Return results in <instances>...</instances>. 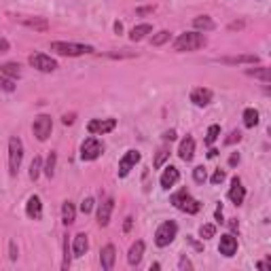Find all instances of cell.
Here are the masks:
<instances>
[{"instance_id": "51", "label": "cell", "mask_w": 271, "mask_h": 271, "mask_svg": "<svg viewBox=\"0 0 271 271\" xmlns=\"http://www.w3.org/2000/svg\"><path fill=\"white\" fill-rule=\"evenodd\" d=\"M115 32H117V34H121V32H123V24H121V22H117V24H115Z\"/></svg>"}, {"instance_id": "27", "label": "cell", "mask_w": 271, "mask_h": 271, "mask_svg": "<svg viewBox=\"0 0 271 271\" xmlns=\"http://www.w3.org/2000/svg\"><path fill=\"white\" fill-rule=\"evenodd\" d=\"M246 74H248V76H254V78H260V81H265V83H269V78H271L269 68H265V66L250 68V70H246Z\"/></svg>"}, {"instance_id": "42", "label": "cell", "mask_w": 271, "mask_h": 271, "mask_svg": "<svg viewBox=\"0 0 271 271\" xmlns=\"http://www.w3.org/2000/svg\"><path fill=\"white\" fill-rule=\"evenodd\" d=\"M9 252H11V254H9V256H11V260H17V248H15V242L9 244Z\"/></svg>"}, {"instance_id": "1", "label": "cell", "mask_w": 271, "mask_h": 271, "mask_svg": "<svg viewBox=\"0 0 271 271\" xmlns=\"http://www.w3.org/2000/svg\"><path fill=\"white\" fill-rule=\"evenodd\" d=\"M206 36L202 32H185L174 41V51L185 53V51H197V49L206 47Z\"/></svg>"}, {"instance_id": "16", "label": "cell", "mask_w": 271, "mask_h": 271, "mask_svg": "<svg viewBox=\"0 0 271 271\" xmlns=\"http://www.w3.org/2000/svg\"><path fill=\"white\" fill-rule=\"evenodd\" d=\"M193 155H195V140L191 136H187L183 142H180V146H178V157L183 159V161H191Z\"/></svg>"}, {"instance_id": "3", "label": "cell", "mask_w": 271, "mask_h": 271, "mask_svg": "<svg viewBox=\"0 0 271 271\" xmlns=\"http://www.w3.org/2000/svg\"><path fill=\"white\" fill-rule=\"evenodd\" d=\"M22 159H24V142L17 136L9 138V172H11V176H17Z\"/></svg>"}, {"instance_id": "54", "label": "cell", "mask_w": 271, "mask_h": 271, "mask_svg": "<svg viewBox=\"0 0 271 271\" xmlns=\"http://www.w3.org/2000/svg\"><path fill=\"white\" fill-rule=\"evenodd\" d=\"M218 155V150L216 148H210V153H208V157H216Z\"/></svg>"}, {"instance_id": "23", "label": "cell", "mask_w": 271, "mask_h": 271, "mask_svg": "<svg viewBox=\"0 0 271 271\" xmlns=\"http://www.w3.org/2000/svg\"><path fill=\"white\" fill-rule=\"evenodd\" d=\"M150 32H153V26H150V24H140V26L132 28V32H129V38H132L134 43H138V41H142V38H146Z\"/></svg>"}, {"instance_id": "49", "label": "cell", "mask_w": 271, "mask_h": 271, "mask_svg": "<svg viewBox=\"0 0 271 271\" xmlns=\"http://www.w3.org/2000/svg\"><path fill=\"white\" fill-rule=\"evenodd\" d=\"M216 220H220V223H223V206L216 208Z\"/></svg>"}, {"instance_id": "39", "label": "cell", "mask_w": 271, "mask_h": 271, "mask_svg": "<svg viewBox=\"0 0 271 271\" xmlns=\"http://www.w3.org/2000/svg\"><path fill=\"white\" fill-rule=\"evenodd\" d=\"M225 178H227V174L223 172V169H216L214 176H212V185H220V183H225Z\"/></svg>"}, {"instance_id": "26", "label": "cell", "mask_w": 271, "mask_h": 271, "mask_svg": "<svg viewBox=\"0 0 271 271\" xmlns=\"http://www.w3.org/2000/svg\"><path fill=\"white\" fill-rule=\"evenodd\" d=\"M193 28H195V30H204V32H210V30L216 28V24H214L208 15H199V17L193 19Z\"/></svg>"}, {"instance_id": "38", "label": "cell", "mask_w": 271, "mask_h": 271, "mask_svg": "<svg viewBox=\"0 0 271 271\" xmlns=\"http://www.w3.org/2000/svg\"><path fill=\"white\" fill-rule=\"evenodd\" d=\"M81 210H83V214H89L94 210V199L92 197H87V199H83V204H81Z\"/></svg>"}, {"instance_id": "37", "label": "cell", "mask_w": 271, "mask_h": 271, "mask_svg": "<svg viewBox=\"0 0 271 271\" xmlns=\"http://www.w3.org/2000/svg\"><path fill=\"white\" fill-rule=\"evenodd\" d=\"M64 269L70 267V246H68V239H64V263H62Z\"/></svg>"}, {"instance_id": "44", "label": "cell", "mask_w": 271, "mask_h": 271, "mask_svg": "<svg viewBox=\"0 0 271 271\" xmlns=\"http://www.w3.org/2000/svg\"><path fill=\"white\" fill-rule=\"evenodd\" d=\"M163 138L167 140V142H172V140H176V132H174V129H169V132L163 134Z\"/></svg>"}, {"instance_id": "6", "label": "cell", "mask_w": 271, "mask_h": 271, "mask_svg": "<svg viewBox=\"0 0 271 271\" xmlns=\"http://www.w3.org/2000/svg\"><path fill=\"white\" fill-rule=\"evenodd\" d=\"M32 132H34V136L38 140H41V142H45V140L51 136V132H53V119L49 115H38L34 119V123H32Z\"/></svg>"}, {"instance_id": "52", "label": "cell", "mask_w": 271, "mask_h": 271, "mask_svg": "<svg viewBox=\"0 0 271 271\" xmlns=\"http://www.w3.org/2000/svg\"><path fill=\"white\" fill-rule=\"evenodd\" d=\"M229 225H231V229H233V231H239V225L235 223V220H231V223H229Z\"/></svg>"}, {"instance_id": "33", "label": "cell", "mask_w": 271, "mask_h": 271, "mask_svg": "<svg viewBox=\"0 0 271 271\" xmlns=\"http://www.w3.org/2000/svg\"><path fill=\"white\" fill-rule=\"evenodd\" d=\"M169 157V150H167V146H163V148H159L157 150V157H155V167H161L163 163H165V159Z\"/></svg>"}, {"instance_id": "19", "label": "cell", "mask_w": 271, "mask_h": 271, "mask_svg": "<svg viewBox=\"0 0 271 271\" xmlns=\"http://www.w3.org/2000/svg\"><path fill=\"white\" fill-rule=\"evenodd\" d=\"M142 254H144V242H134L132 244V248H129V254H127V263L132 265V267H136V265H140V260H142Z\"/></svg>"}, {"instance_id": "21", "label": "cell", "mask_w": 271, "mask_h": 271, "mask_svg": "<svg viewBox=\"0 0 271 271\" xmlns=\"http://www.w3.org/2000/svg\"><path fill=\"white\" fill-rule=\"evenodd\" d=\"M22 24L28 26V28H32V30H36V32H47V30H49V22L45 17H24Z\"/></svg>"}, {"instance_id": "18", "label": "cell", "mask_w": 271, "mask_h": 271, "mask_svg": "<svg viewBox=\"0 0 271 271\" xmlns=\"http://www.w3.org/2000/svg\"><path fill=\"white\" fill-rule=\"evenodd\" d=\"M180 180V172L174 167V165H167L165 169H163V174H161V178H159V183H161V187L163 189H169V187H174L176 183Z\"/></svg>"}, {"instance_id": "11", "label": "cell", "mask_w": 271, "mask_h": 271, "mask_svg": "<svg viewBox=\"0 0 271 271\" xmlns=\"http://www.w3.org/2000/svg\"><path fill=\"white\" fill-rule=\"evenodd\" d=\"M113 208H115V199L108 197L102 202V206H100L98 210V225L100 227H106L110 223V214H113Z\"/></svg>"}, {"instance_id": "25", "label": "cell", "mask_w": 271, "mask_h": 271, "mask_svg": "<svg viewBox=\"0 0 271 271\" xmlns=\"http://www.w3.org/2000/svg\"><path fill=\"white\" fill-rule=\"evenodd\" d=\"M74 218H76L74 204L72 202H64V206H62V220H64V225H72Z\"/></svg>"}, {"instance_id": "41", "label": "cell", "mask_w": 271, "mask_h": 271, "mask_svg": "<svg viewBox=\"0 0 271 271\" xmlns=\"http://www.w3.org/2000/svg\"><path fill=\"white\" fill-rule=\"evenodd\" d=\"M239 140H242V134H239V132H233V134H231V136L227 138V144H233V142H239Z\"/></svg>"}, {"instance_id": "20", "label": "cell", "mask_w": 271, "mask_h": 271, "mask_svg": "<svg viewBox=\"0 0 271 271\" xmlns=\"http://www.w3.org/2000/svg\"><path fill=\"white\" fill-rule=\"evenodd\" d=\"M220 64H229V66H237V64H258L256 55H233V57H220Z\"/></svg>"}, {"instance_id": "9", "label": "cell", "mask_w": 271, "mask_h": 271, "mask_svg": "<svg viewBox=\"0 0 271 271\" xmlns=\"http://www.w3.org/2000/svg\"><path fill=\"white\" fill-rule=\"evenodd\" d=\"M115 127H117L115 119H92V121L87 123V132L92 136H104L108 132H113Z\"/></svg>"}, {"instance_id": "13", "label": "cell", "mask_w": 271, "mask_h": 271, "mask_svg": "<svg viewBox=\"0 0 271 271\" xmlns=\"http://www.w3.org/2000/svg\"><path fill=\"white\" fill-rule=\"evenodd\" d=\"M115 258H117V250L113 244H106L100 252V263H102V269L104 271H110L115 267Z\"/></svg>"}, {"instance_id": "4", "label": "cell", "mask_w": 271, "mask_h": 271, "mask_svg": "<svg viewBox=\"0 0 271 271\" xmlns=\"http://www.w3.org/2000/svg\"><path fill=\"white\" fill-rule=\"evenodd\" d=\"M172 204H174L178 210H183V212H187V214H197L199 210H202V204H199L195 197H191L187 189L178 191V193H174V195H172Z\"/></svg>"}, {"instance_id": "14", "label": "cell", "mask_w": 271, "mask_h": 271, "mask_svg": "<svg viewBox=\"0 0 271 271\" xmlns=\"http://www.w3.org/2000/svg\"><path fill=\"white\" fill-rule=\"evenodd\" d=\"M26 214L30 218H34V220H41L43 218V202H41V197H38V195H32V197L28 199Z\"/></svg>"}, {"instance_id": "45", "label": "cell", "mask_w": 271, "mask_h": 271, "mask_svg": "<svg viewBox=\"0 0 271 271\" xmlns=\"http://www.w3.org/2000/svg\"><path fill=\"white\" fill-rule=\"evenodd\" d=\"M246 24L244 22H233V24H229V30H242Z\"/></svg>"}, {"instance_id": "40", "label": "cell", "mask_w": 271, "mask_h": 271, "mask_svg": "<svg viewBox=\"0 0 271 271\" xmlns=\"http://www.w3.org/2000/svg\"><path fill=\"white\" fill-rule=\"evenodd\" d=\"M178 267L180 269H193V263H191L187 256H183V258H180V263H178Z\"/></svg>"}, {"instance_id": "12", "label": "cell", "mask_w": 271, "mask_h": 271, "mask_svg": "<svg viewBox=\"0 0 271 271\" xmlns=\"http://www.w3.org/2000/svg\"><path fill=\"white\" fill-rule=\"evenodd\" d=\"M218 252L223 256H233L237 252V239L231 233L223 235V237H220V244H218Z\"/></svg>"}, {"instance_id": "35", "label": "cell", "mask_w": 271, "mask_h": 271, "mask_svg": "<svg viewBox=\"0 0 271 271\" xmlns=\"http://www.w3.org/2000/svg\"><path fill=\"white\" fill-rule=\"evenodd\" d=\"M193 178H195V183H206L208 180V174H206V169H204V165H197L195 169H193Z\"/></svg>"}, {"instance_id": "8", "label": "cell", "mask_w": 271, "mask_h": 271, "mask_svg": "<svg viewBox=\"0 0 271 271\" xmlns=\"http://www.w3.org/2000/svg\"><path fill=\"white\" fill-rule=\"evenodd\" d=\"M30 66L36 68L38 72H53V70H57V62L51 55H45V53H32L30 55Z\"/></svg>"}, {"instance_id": "46", "label": "cell", "mask_w": 271, "mask_h": 271, "mask_svg": "<svg viewBox=\"0 0 271 271\" xmlns=\"http://www.w3.org/2000/svg\"><path fill=\"white\" fill-rule=\"evenodd\" d=\"M155 7H144V9H138V15H146V13H153Z\"/></svg>"}, {"instance_id": "50", "label": "cell", "mask_w": 271, "mask_h": 271, "mask_svg": "<svg viewBox=\"0 0 271 271\" xmlns=\"http://www.w3.org/2000/svg\"><path fill=\"white\" fill-rule=\"evenodd\" d=\"M132 220H134L132 216H127V218H125V227H123L125 231H129V229H132Z\"/></svg>"}, {"instance_id": "32", "label": "cell", "mask_w": 271, "mask_h": 271, "mask_svg": "<svg viewBox=\"0 0 271 271\" xmlns=\"http://www.w3.org/2000/svg\"><path fill=\"white\" fill-rule=\"evenodd\" d=\"M55 161H57V155L55 153H51L47 157V165H45V174L49 176V178H53V174H55Z\"/></svg>"}, {"instance_id": "29", "label": "cell", "mask_w": 271, "mask_h": 271, "mask_svg": "<svg viewBox=\"0 0 271 271\" xmlns=\"http://www.w3.org/2000/svg\"><path fill=\"white\" fill-rule=\"evenodd\" d=\"M169 38H172V32H167V30H161V32H157L153 38H150V43H153V47H161L165 45Z\"/></svg>"}, {"instance_id": "36", "label": "cell", "mask_w": 271, "mask_h": 271, "mask_svg": "<svg viewBox=\"0 0 271 271\" xmlns=\"http://www.w3.org/2000/svg\"><path fill=\"white\" fill-rule=\"evenodd\" d=\"M0 89H5V92H13V89H15L13 78H9V76H5V74H0Z\"/></svg>"}, {"instance_id": "28", "label": "cell", "mask_w": 271, "mask_h": 271, "mask_svg": "<svg viewBox=\"0 0 271 271\" xmlns=\"http://www.w3.org/2000/svg\"><path fill=\"white\" fill-rule=\"evenodd\" d=\"M256 123H258V110L246 108V110H244V125H246V127H254Z\"/></svg>"}, {"instance_id": "24", "label": "cell", "mask_w": 271, "mask_h": 271, "mask_svg": "<svg viewBox=\"0 0 271 271\" xmlns=\"http://www.w3.org/2000/svg\"><path fill=\"white\" fill-rule=\"evenodd\" d=\"M0 74H5V76H9V78H19L22 76V66L19 64H15V62H7V64H3L0 66Z\"/></svg>"}, {"instance_id": "10", "label": "cell", "mask_w": 271, "mask_h": 271, "mask_svg": "<svg viewBox=\"0 0 271 271\" xmlns=\"http://www.w3.org/2000/svg\"><path fill=\"white\" fill-rule=\"evenodd\" d=\"M140 161V153L138 150H127L123 155V159L119 161V178H125L129 172H132V167Z\"/></svg>"}, {"instance_id": "2", "label": "cell", "mask_w": 271, "mask_h": 271, "mask_svg": "<svg viewBox=\"0 0 271 271\" xmlns=\"http://www.w3.org/2000/svg\"><path fill=\"white\" fill-rule=\"evenodd\" d=\"M51 51L57 53V55H66V57H78V55L94 53V47L92 45H81V43L55 41V43H51Z\"/></svg>"}, {"instance_id": "53", "label": "cell", "mask_w": 271, "mask_h": 271, "mask_svg": "<svg viewBox=\"0 0 271 271\" xmlns=\"http://www.w3.org/2000/svg\"><path fill=\"white\" fill-rule=\"evenodd\" d=\"M258 269H269V263H267V260H263V263H258Z\"/></svg>"}, {"instance_id": "30", "label": "cell", "mask_w": 271, "mask_h": 271, "mask_svg": "<svg viewBox=\"0 0 271 271\" xmlns=\"http://www.w3.org/2000/svg\"><path fill=\"white\" fill-rule=\"evenodd\" d=\"M41 172H43V159L41 157H34L32 163H30V178L36 180L38 176H41Z\"/></svg>"}, {"instance_id": "48", "label": "cell", "mask_w": 271, "mask_h": 271, "mask_svg": "<svg viewBox=\"0 0 271 271\" xmlns=\"http://www.w3.org/2000/svg\"><path fill=\"white\" fill-rule=\"evenodd\" d=\"M235 163H239V155H237V153L229 157V165H235Z\"/></svg>"}, {"instance_id": "47", "label": "cell", "mask_w": 271, "mask_h": 271, "mask_svg": "<svg viewBox=\"0 0 271 271\" xmlns=\"http://www.w3.org/2000/svg\"><path fill=\"white\" fill-rule=\"evenodd\" d=\"M62 121H64V125H70V123H74V115H66V117L62 119Z\"/></svg>"}, {"instance_id": "22", "label": "cell", "mask_w": 271, "mask_h": 271, "mask_svg": "<svg viewBox=\"0 0 271 271\" xmlns=\"http://www.w3.org/2000/svg\"><path fill=\"white\" fill-rule=\"evenodd\" d=\"M87 250H89V239H87V235H85V233L74 235V244H72V252H74V256H83Z\"/></svg>"}, {"instance_id": "43", "label": "cell", "mask_w": 271, "mask_h": 271, "mask_svg": "<svg viewBox=\"0 0 271 271\" xmlns=\"http://www.w3.org/2000/svg\"><path fill=\"white\" fill-rule=\"evenodd\" d=\"M9 51V41L7 38H0V53H7Z\"/></svg>"}, {"instance_id": "31", "label": "cell", "mask_w": 271, "mask_h": 271, "mask_svg": "<svg viewBox=\"0 0 271 271\" xmlns=\"http://www.w3.org/2000/svg\"><path fill=\"white\" fill-rule=\"evenodd\" d=\"M218 136H220V127L218 125H210L208 127V136H206V144L212 146L216 140H218Z\"/></svg>"}, {"instance_id": "17", "label": "cell", "mask_w": 271, "mask_h": 271, "mask_svg": "<svg viewBox=\"0 0 271 271\" xmlns=\"http://www.w3.org/2000/svg\"><path fill=\"white\" fill-rule=\"evenodd\" d=\"M244 197H246V189L242 187V180L239 178H233V183H231V189H229V199L233 202L235 206H239L244 202Z\"/></svg>"}, {"instance_id": "34", "label": "cell", "mask_w": 271, "mask_h": 271, "mask_svg": "<svg viewBox=\"0 0 271 271\" xmlns=\"http://www.w3.org/2000/svg\"><path fill=\"white\" fill-rule=\"evenodd\" d=\"M199 235H202V239H210L216 235V227L214 225H202L199 227Z\"/></svg>"}, {"instance_id": "7", "label": "cell", "mask_w": 271, "mask_h": 271, "mask_svg": "<svg viewBox=\"0 0 271 271\" xmlns=\"http://www.w3.org/2000/svg\"><path fill=\"white\" fill-rule=\"evenodd\" d=\"M102 150H104L102 142L92 136V138H87L85 142L81 144V159H83V161H94V159H98L100 155H102Z\"/></svg>"}, {"instance_id": "15", "label": "cell", "mask_w": 271, "mask_h": 271, "mask_svg": "<svg viewBox=\"0 0 271 271\" xmlns=\"http://www.w3.org/2000/svg\"><path fill=\"white\" fill-rule=\"evenodd\" d=\"M191 102H193L195 106H208L210 102H212V92L206 87H197L191 92Z\"/></svg>"}, {"instance_id": "5", "label": "cell", "mask_w": 271, "mask_h": 271, "mask_svg": "<svg viewBox=\"0 0 271 271\" xmlns=\"http://www.w3.org/2000/svg\"><path fill=\"white\" fill-rule=\"evenodd\" d=\"M176 233H178V225L174 223V220H165V223H161V225H159V229H157L155 244L159 248H165V246H169V244L174 242Z\"/></svg>"}]
</instances>
